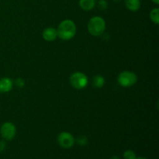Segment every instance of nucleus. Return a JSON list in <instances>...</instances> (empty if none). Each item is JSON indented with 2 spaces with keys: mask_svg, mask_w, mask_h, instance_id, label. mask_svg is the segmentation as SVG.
Returning <instances> with one entry per match:
<instances>
[{
  "mask_svg": "<svg viewBox=\"0 0 159 159\" xmlns=\"http://www.w3.org/2000/svg\"><path fill=\"white\" fill-rule=\"evenodd\" d=\"M57 37H60L61 40H71L76 34L75 23L71 20H63L57 26Z\"/></svg>",
  "mask_w": 159,
  "mask_h": 159,
  "instance_id": "1",
  "label": "nucleus"
},
{
  "mask_svg": "<svg viewBox=\"0 0 159 159\" xmlns=\"http://www.w3.org/2000/svg\"><path fill=\"white\" fill-rule=\"evenodd\" d=\"M88 31L93 37H99L106 30V22L101 16H93L88 23Z\"/></svg>",
  "mask_w": 159,
  "mask_h": 159,
  "instance_id": "2",
  "label": "nucleus"
},
{
  "mask_svg": "<svg viewBox=\"0 0 159 159\" xmlns=\"http://www.w3.org/2000/svg\"><path fill=\"white\" fill-rule=\"evenodd\" d=\"M117 82L120 86L124 88H129L138 82V76L134 72L130 71H124L119 74L117 77Z\"/></svg>",
  "mask_w": 159,
  "mask_h": 159,
  "instance_id": "3",
  "label": "nucleus"
},
{
  "mask_svg": "<svg viewBox=\"0 0 159 159\" xmlns=\"http://www.w3.org/2000/svg\"><path fill=\"white\" fill-rule=\"evenodd\" d=\"M69 82L73 88L76 89H83L88 85L89 79L86 75L81 71H77L71 75Z\"/></svg>",
  "mask_w": 159,
  "mask_h": 159,
  "instance_id": "4",
  "label": "nucleus"
},
{
  "mask_svg": "<svg viewBox=\"0 0 159 159\" xmlns=\"http://www.w3.org/2000/svg\"><path fill=\"white\" fill-rule=\"evenodd\" d=\"M0 134L6 141H12L16 134V128L11 122H6L0 127Z\"/></svg>",
  "mask_w": 159,
  "mask_h": 159,
  "instance_id": "5",
  "label": "nucleus"
},
{
  "mask_svg": "<svg viewBox=\"0 0 159 159\" xmlns=\"http://www.w3.org/2000/svg\"><path fill=\"white\" fill-rule=\"evenodd\" d=\"M57 143L59 145L61 148L65 149L71 148L74 146L75 143V140L74 136L69 132L64 131L59 134L57 135Z\"/></svg>",
  "mask_w": 159,
  "mask_h": 159,
  "instance_id": "6",
  "label": "nucleus"
},
{
  "mask_svg": "<svg viewBox=\"0 0 159 159\" xmlns=\"http://www.w3.org/2000/svg\"><path fill=\"white\" fill-rule=\"evenodd\" d=\"M42 37L46 41L52 42L55 40L57 37V29L54 27H48L43 30L42 33Z\"/></svg>",
  "mask_w": 159,
  "mask_h": 159,
  "instance_id": "7",
  "label": "nucleus"
},
{
  "mask_svg": "<svg viewBox=\"0 0 159 159\" xmlns=\"http://www.w3.org/2000/svg\"><path fill=\"white\" fill-rule=\"evenodd\" d=\"M13 87V82L9 78L4 77L0 79V93H9Z\"/></svg>",
  "mask_w": 159,
  "mask_h": 159,
  "instance_id": "8",
  "label": "nucleus"
},
{
  "mask_svg": "<svg viewBox=\"0 0 159 159\" xmlns=\"http://www.w3.org/2000/svg\"><path fill=\"white\" fill-rule=\"evenodd\" d=\"M124 3L126 7L131 12H136L141 8L140 0H124Z\"/></svg>",
  "mask_w": 159,
  "mask_h": 159,
  "instance_id": "9",
  "label": "nucleus"
},
{
  "mask_svg": "<svg viewBox=\"0 0 159 159\" xmlns=\"http://www.w3.org/2000/svg\"><path fill=\"white\" fill-rule=\"evenodd\" d=\"M79 6L85 11H90L96 6V0H79Z\"/></svg>",
  "mask_w": 159,
  "mask_h": 159,
  "instance_id": "10",
  "label": "nucleus"
},
{
  "mask_svg": "<svg viewBox=\"0 0 159 159\" xmlns=\"http://www.w3.org/2000/svg\"><path fill=\"white\" fill-rule=\"evenodd\" d=\"M92 83H93V85L95 88L100 89L103 87L104 85H105V79L102 76L97 75H95L93 78Z\"/></svg>",
  "mask_w": 159,
  "mask_h": 159,
  "instance_id": "11",
  "label": "nucleus"
},
{
  "mask_svg": "<svg viewBox=\"0 0 159 159\" xmlns=\"http://www.w3.org/2000/svg\"><path fill=\"white\" fill-rule=\"evenodd\" d=\"M150 19L155 24L158 25L159 23V9L155 8L150 12Z\"/></svg>",
  "mask_w": 159,
  "mask_h": 159,
  "instance_id": "12",
  "label": "nucleus"
},
{
  "mask_svg": "<svg viewBox=\"0 0 159 159\" xmlns=\"http://www.w3.org/2000/svg\"><path fill=\"white\" fill-rule=\"evenodd\" d=\"M75 143H77L79 146H82V147L86 146L89 143L88 138L85 135H79L77 138H75Z\"/></svg>",
  "mask_w": 159,
  "mask_h": 159,
  "instance_id": "13",
  "label": "nucleus"
},
{
  "mask_svg": "<svg viewBox=\"0 0 159 159\" xmlns=\"http://www.w3.org/2000/svg\"><path fill=\"white\" fill-rule=\"evenodd\" d=\"M124 159H136L137 156H136V154L134 151L132 150H127L124 152Z\"/></svg>",
  "mask_w": 159,
  "mask_h": 159,
  "instance_id": "14",
  "label": "nucleus"
},
{
  "mask_svg": "<svg viewBox=\"0 0 159 159\" xmlns=\"http://www.w3.org/2000/svg\"><path fill=\"white\" fill-rule=\"evenodd\" d=\"M107 7H108V4H107V2L106 0H99V2H98V8L100 10H106Z\"/></svg>",
  "mask_w": 159,
  "mask_h": 159,
  "instance_id": "15",
  "label": "nucleus"
},
{
  "mask_svg": "<svg viewBox=\"0 0 159 159\" xmlns=\"http://www.w3.org/2000/svg\"><path fill=\"white\" fill-rule=\"evenodd\" d=\"M16 84L17 86L20 87V88H23V87L25 85V82L23 79H16Z\"/></svg>",
  "mask_w": 159,
  "mask_h": 159,
  "instance_id": "16",
  "label": "nucleus"
},
{
  "mask_svg": "<svg viewBox=\"0 0 159 159\" xmlns=\"http://www.w3.org/2000/svg\"><path fill=\"white\" fill-rule=\"evenodd\" d=\"M6 148V142L2 140H0V152H3Z\"/></svg>",
  "mask_w": 159,
  "mask_h": 159,
  "instance_id": "17",
  "label": "nucleus"
},
{
  "mask_svg": "<svg viewBox=\"0 0 159 159\" xmlns=\"http://www.w3.org/2000/svg\"><path fill=\"white\" fill-rule=\"evenodd\" d=\"M110 159H121V158H120L119 156H117V155H114V156L111 157V158H110Z\"/></svg>",
  "mask_w": 159,
  "mask_h": 159,
  "instance_id": "18",
  "label": "nucleus"
},
{
  "mask_svg": "<svg viewBox=\"0 0 159 159\" xmlns=\"http://www.w3.org/2000/svg\"><path fill=\"white\" fill-rule=\"evenodd\" d=\"M152 2H153L154 3H155L156 5H158L159 4V0H152Z\"/></svg>",
  "mask_w": 159,
  "mask_h": 159,
  "instance_id": "19",
  "label": "nucleus"
},
{
  "mask_svg": "<svg viewBox=\"0 0 159 159\" xmlns=\"http://www.w3.org/2000/svg\"><path fill=\"white\" fill-rule=\"evenodd\" d=\"M136 159H147V158H144V157H137Z\"/></svg>",
  "mask_w": 159,
  "mask_h": 159,
  "instance_id": "20",
  "label": "nucleus"
},
{
  "mask_svg": "<svg viewBox=\"0 0 159 159\" xmlns=\"http://www.w3.org/2000/svg\"><path fill=\"white\" fill-rule=\"evenodd\" d=\"M113 1L114 2H121L122 0H113Z\"/></svg>",
  "mask_w": 159,
  "mask_h": 159,
  "instance_id": "21",
  "label": "nucleus"
}]
</instances>
